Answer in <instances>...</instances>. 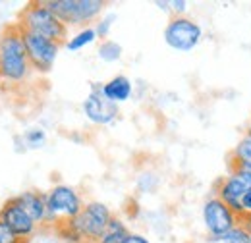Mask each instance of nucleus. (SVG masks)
I'll list each match as a JSON object with an SVG mask.
<instances>
[{"label": "nucleus", "mask_w": 251, "mask_h": 243, "mask_svg": "<svg viewBox=\"0 0 251 243\" xmlns=\"http://www.w3.org/2000/svg\"><path fill=\"white\" fill-rule=\"evenodd\" d=\"M114 214L110 213V209L104 203L91 201L87 205H83L81 213L75 218L64 222L58 228L60 236L70 243H97L99 238L102 236V232L106 230V226L110 224Z\"/></svg>", "instance_id": "obj_1"}, {"label": "nucleus", "mask_w": 251, "mask_h": 243, "mask_svg": "<svg viewBox=\"0 0 251 243\" xmlns=\"http://www.w3.org/2000/svg\"><path fill=\"white\" fill-rule=\"evenodd\" d=\"M31 64L27 56L25 41L20 24H10L0 33V73L10 83H22L27 79Z\"/></svg>", "instance_id": "obj_2"}, {"label": "nucleus", "mask_w": 251, "mask_h": 243, "mask_svg": "<svg viewBox=\"0 0 251 243\" xmlns=\"http://www.w3.org/2000/svg\"><path fill=\"white\" fill-rule=\"evenodd\" d=\"M18 24L24 29L37 33L45 39H50L58 45H66V37H68V25L62 24V20L58 16H54L43 0H35L27 2L25 8L20 14Z\"/></svg>", "instance_id": "obj_3"}, {"label": "nucleus", "mask_w": 251, "mask_h": 243, "mask_svg": "<svg viewBox=\"0 0 251 243\" xmlns=\"http://www.w3.org/2000/svg\"><path fill=\"white\" fill-rule=\"evenodd\" d=\"M43 2L68 27L70 25L89 27V24L102 14L106 6V2L102 0H43Z\"/></svg>", "instance_id": "obj_4"}, {"label": "nucleus", "mask_w": 251, "mask_h": 243, "mask_svg": "<svg viewBox=\"0 0 251 243\" xmlns=\"http://www.w3.org/2000/svg\"><path fill=\"white\" fill-rule=\"evenodd\" d=\"M83 209L79 193L70 185H54L47 191V222L60 226L64 222L75 218Z\"/></svg>", "instance_id": "obj_5"}, {"label": "nucleus", "mask_w": 251, "mask_h": 243, "mask_svg": "<svg viewBox=\"0 0 251 243\" xmlns=\"http://www.w3.org/2000/svg\"><path fill=\"white\" fill-rule=\"evenodd\" d=\"M203 39V29L188 16H174L164 27V43L178 52L193 50Z\"/></svg>", "instance_id": "obj_6"}, {"label": "nucleus", "mask_w": 251, "mask_h": 243, "mask_svg": "<svg viewBox=\"0 0 251 243\" xmlns=\"http://www.w3.org/2000/svg\"><path fill=\"white\" fill-rule=\"evenodd\" d=\"M203 224L209 232V238H220L234 230L238 224H242V218L234 213L224 201H220L217 195L209 197L203 203Z\"/></svg>", "instance_id": "obj_7"}, {"label": "nucleus", "mask_w": 251, "mask_h": 243, "mask_svg": "<svg viewBox=\"0 0 251 243\" xmlns=\"http://www.w3.org/2000/svg\"><path fill=\"white\" fill-rule=\"evenodd\" d=\"M22 27V25H20ZM24 41H25V49H27V56H29V64H31V70L37 73H49L56 62L58 56V50L62 45L50 41V39H45L37 33L24 29Z\"/></svg>", "instance_id": "obj_8"}, {"label": "nucleus", "mask_w": 251, "mask_h": 243, "mask_svg": "<svg viewBox=\"0 0 251 243\" xmlns=\"http://www.w3.org/2000/svg\"><path fill=\"white\" fill-rule=\"evenodd\" d=\"M250 189H251V182L248 180L246 172H244L242 168H232L230 174L217 183L215 195L219 197L220 201H224L240 218H244L242 197H244V193L250 191Z\"/></svg>", "instance_id": "obj_9"}, {"label": "nucleus", "mask_w": 251, "mask_h": 243, "mask_svg": "<svg viewBox=\"0 0 251 243\" xmlns=\"http://www.w3.org/2000/svg\"><path fill=\"white\" fill-rule=\"evenodd\" d=\"M83 112L97 125L112 123L118 118V114H120L118 104L104 97L102 83H97V81L91 83V91L87 95V98L83 100Z\"/></svg>", "instance_id": "obj_10"}, {"label": "nucleus", "mask_w": 251, "mask_h": 243, "mask_svg": "<svg viewBox=\"0 0 251 243\" xmlns=\"http://www.w3.org/2000/svg\"><path fill=\"white\" fill-rule=\"evenodd\" d=\"M0 220L6 222L20 238H25V240L31 238L33 234H35V228H37V224L31 220V216L20 207V203L16 201V197L8 199L2 205V209H0Z\"/></svg>", "instance_id": "obj_11"}, {"label": "nucleus", "mask_w": 251, "mask_h": 243, "mask_svg": "<svg viewBox=\"0 0 251 243\" xmlns=\"http://www.w3.org/2000/svg\"><path fill=\"white\" fill-rule=\"evenodd\" d=\"M16 201L20 203V207L31 216V220L39 226L47 222V193L41 191H24L20 195H16Z\"/></svg>", "instance_id": "obj_12"}, {"label": "nucleus", "mask_w": 251, "mask_h": 243, "mask_svg": "<svg viewBox=\"0 0 251 243\" xmlns=\"http://www.w3.org/2000/svg\"><path fill=\"white\" fill-rule=\"evenodd\" d=\"M102 93H104V97H106L108 100L120 104V102H126V100L131 97L133 85H131V81H129L126 75H116V77H112L110 81L102 83Z\"/></svg>", "instance_id": "obj_13"}, {"label": "nucleus", "mask_w": 251, "mask_h": 243, "mask_svg": "<svg viewBox=\"0 0 251 243\" xmlns=\"http://www.w3.org/2000/svg\"><path fill=\"white\" fill-rule=\"evenodd\" d=\"M129 234H131V232L127 230V226L124 224V220L118 218V216H112L110 224L106 226V230L102 232V236L99 238V242L97 243H124Z\"/></svg>", "instance_id": "obj_14"}, {"label": "nucleus", "mask_w": 251, "mask_h": 243, "mask_svg": "<svg viewBox=\"0 0 251 243\" xmlns=\"http://www.w3.org/2000/svg\"><path fill=\"white\" fill-rule=\"evenodd\" d=\"M232 168H251V137L248 133L238 141V145L232 151L230 170Z\"/></svg>", "instance_id": "obj_15"}, {"label": "nucleus", "mask_w": 251, "mask_h": 243, "mask_svg": "<svg viewBox=\"0 0 251 243\" xmlns=\"http://www.w3.org/2000/svg\"><path fill=\"white\" fill-rule=\"evenodd\" d=\"M97 39H99V37H97L95 27H91V25H89V27H81L70 41H66V49L72 50V52H75V50H81L83 47L95 43Z\"/></svg>", "instance_id": "obj_16"}, {"label": "nucleus", "mask_w": 251, "mask_h": 243, "mask_svg": "<svg viewBox=\"0 0 251 243\" xmlns=\"http://www.w3.org/2000/svg\"><path fill=\"white\" fill-rule=\"evenodd\" d=\"M209 243H250V230L244 224H238L220 238H209Z\"/></svg>", "instance_id": "obj_17"}, {"label": "nucleus", "mask_w": 251, "mask_h": 243, "mask_svg": "<svg viewBox=\"0 0 251 243\" xmlns=\"http://www.w3.org/2000/svg\"><path fill=\"white\" fill-rule=\"evenodd\" d=\"M97 54H99V58L104 62H116L122 58V47L118 45V43H114V41H102L100 45H99V50H97Z\"/></svg>", "instance_id": "obj_18"}, {"label": "nucleus", "mask_w": 251, "mask_h": 243, "mask_svg": "<svg viewBox=\"0 0 251 243\" xmlns=\"http://www.w3.org/2000/svg\"><path fill=\"white\" fill-rule=\"evenodd\" d=\"M24 141H25V145H27L29 149H39V147L45 145L47 133H45V129H41V127H31V129H27V131L24 133Z\"/></svg>", "instance_id": "obj_19"}, {"label": "nucleus", "mask_w": 251, "mask_h": 243, "mask_svg": "<svg viewBox=\"0 0 251 243\" xmlns=\"http://www.w3.org/2000/svg\"><path fill=\"white\" fill-rule=\"evenodd\" d=\"M114 22H116V14H106L104 18H100V20L97 22V25H95L97 37L102 39V41H106V37H108V33H110V27L114 25Z\"/></svg>", "instance_id": "obj_20"}, {"label": "nucleus", "mask_w": 251, "mask_h": 243, "mask_svg": "<svg viewBox=\"0 0 251 243\" xmlns=\"http://www.w3.org/2000/svg\"><path fill=\"white\" fill-rule=\"evenodd\" d=\"M0 243H29V240L20 238L6 222L0 220Z\"/></svg>", "instance_id": "obj_21"}, {"label": "nucleus", "mask_w": 251, "mask_h": 243, "mask_svg": "<svg viewBox=\"0 0 251 243\" xmlns=\"http://www.w3.org/2000/svg\"><path fill=\"white\" fill-rule=\"evenodd\" d=\"M188 2L186 0H170V12L174 16H186L188 12Z\"/></svg>", "instance_id": "obj_22"}, {"label": "nucleus", "mask_w": 251, "mask_h": 243, "mask_svg": "<svg viewBox=\"0 0 251 243\" xmlns=\"http://www.w3.org/2000/svg\"><path fill=\"white\" fill-rule=\"evenodd\" d=\"M242 209H244V216H246V214H251V189L246 191L244 197H242Z\"/></svg>", "instance_id": "obj_23"}, {"label": "nucleus", "mask_w": 251, "mask_h": 243, "mask_svg": "<svg viewBox=\"0 0 251 243\" xmlns=\"http://www.w3.org/2000/svg\"><path fill=\"white\" fill-rule=\"evenodd\" d=\"M124 243H151V242L147 238H143L141 234H129Z\"/></svg>", "instance_id": "obj_24"}, {"label": "nucleus", "mask_w": 251, "mask_h": 243, "mask_svg": "<svg viewBox=\"0 0 251 243\" xmlns=\"http://www.w3.org/2000/svg\"><path fill=\"white\" fill-rule=\"evenodd\" d=\"M160 10H164V12H170V2H162V0H157L155 2Z\"/></svg>", "instance_id": "obj_25"}, {"label": "nucleus", "mask_w": 251, "mask_h": 243, "mask_svg": "<svg viewBox=\"0 0 251 243\" xmlns=\"http://www.w3.org/2000/svg\"><path fill=\"white\" fill-rule=\"evenodd\" d=\"M242 224H244L248 230H251V214H246V216L242 218Z\"/></svg>", "instance_id": "obj_26"}, {"label": "nucleus", "mask_w": 251, "mask_h": 243, "mask_svg": "<svg viewBox=\"0 0 251 243\" xmlns=\"http://www.w3.org/2000/svg\"><path fill=\"white\" fill-rule=\"evenodd\" d=\"M246 133H248V135L251 137V122H250V125H248V131H246Z\"/></svg>", "instance_id": "obj_27"}, {"label": "nucleus", "mask_w": 251, "mask_h": 243, "mask_svg": "<svg viewBox=\"0 0 251 243\" xmlns=\"http://www.w3.org/2000/svg\"><path fill=\"white\" fill-rule=\"evenodd\" d=\"M250 243H251V230H250Z\"/></svg>", "instance_id": "obj_28"}, {"label": "nucleus", "mask_w": 251, "mask_h": 243, "mask_svg": "<svg viewBox=\"0 0 251 243\" xmlns=\"http://www.w3.org/2000/svg\"><path fill=\"white\" fill-rule=\"evenodd\" d=\"M0 79H2V73H0Z\"/></svg>", "instance_id": "obj_29"}]
</instances>
